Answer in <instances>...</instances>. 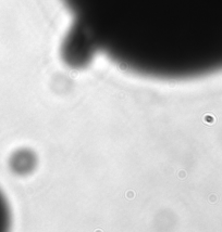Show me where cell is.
I'll list each match as a JSON object with an SVG mask.
<instances>
[{"label":"cell","mask_w":222,"mask_h":232,"mask_svg":"<svg viewBox=\"0 0 222 232\" xmlns=\"http://www.w3.org/2000/svg\"><path fill=\"white\" fill-rule=\"evenodd\" d=\"M81 24L112 53L184 51L196 42L210 0H65Z\"/></svg>","instance_id":"cell-1"},{"label":"cell","mask_w":222,"mask_h":232,"mask_svg":"<svg viewBox=\"0 0 222 232\" xmlns=\"http://www.w3.org/2000/svg\"><path fill=\"white\" fill-rule=\"evenodd\" d=\"M4 216H6V209H4V203L0 195V229L4 226Z\"/></svg>","instance_id":"cell-2"}]
</instances>
